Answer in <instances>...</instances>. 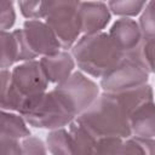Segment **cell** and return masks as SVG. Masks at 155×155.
<instances>
[{"mask_svg": "<svg viewBox=\"0 0 155 155\" xmlns=\"http://www.w3.org/2000/svg\"><path fill=\"white\" fill-rule=\"evenodd\" d=\"M76 119L80 120L98 139L132 137L130 111L121 102L117 93L102 92L97 101Z\"/></svg>", "mask_w": 155, "mask_h": 155, "instance_id": "cell-1", "label": "cell"}, {"mask_svg": "<svg viewBox=\"0 0 155 155\" xmlns=\"http://www.w3.org/2000/svg\"><path fill=\"white\" fill-rule=\"evenodd\" d=\"M70 53L80 71L97 79H102L125 57L105 31L82 35Z\"/></svg>", "mask_w": 155, "mask_h": 155, "instance_id": "cell-2", "label": "cell"}, {"mask_svg": "<svg viewBox=\"0 0 155 155\" xmlns=\"http://www.w3.org/2000/svg\"><path fill=\"white\" fill-rule=\"evenodd\" d=\"M19 114L29 126L48 131L68 127L76 119L53 88L27 99Z\"/></svg>", "mask_w": 155, "mask_h": 155, "instance_id": "cell-3", "label": "cell"}, {"mask_svg": "<svg viewBox=\"0 0 155 155\" xmlns=\"http://www.w3.org/2000/svg\"><path fill=\"white\" fill-rule=\"evenodd\" d=\"M80 1L57 0L45 1L44 21L56 34L64 51L73 48L82 34L79 15Z\"/></svg>", "mask_w": 155, "mask_h": 155, "instance_id": "cell-4", "label": "cell"}, {"mask_svg": "<svg viewBox=\"0 0 155 155\" xmlns=\"http://www.w3.org/2000/svg\"><path fill=\"white\" fill-rule=\"evenodd\" d=\"M138 48L126 53L119 64L99 79V87L103 92L117 93L148 84L150 73L145 67Z\"/></svg>", "mask_w": 155, "mask_h": 155, "instance_id": "cell-5", "label": "cell"}, {"mask_svg": "<svg viewBox=\"0 0 155 155\" xmlns=\"http://www.w3.org/2000/svg\"><path fill=\"white\" fill-rule=\"evenodd\" d=\"M53 90L75 117L86 111L102 93L99 85L80 70H75L65 81L56 85Z\"/></svg>", "mask_w": 155, "mask_h": 155, "instance_id": "cell-6", "label": "cell"}, {"mask_svg": "<svg viewBox=\"0 0 155 155\" xmlns=\"http://www.w3.org/2000/svg\"><path fill=\"white\" fill-rule=\"evenodd\" d=\"M48 80L40 65L39 59L16 64L11 69V86L24 99L45 93Z\"/></svg>", "mask_w": 155, "mask_h": 155, "instance_id": "cell-7", "label": "cell"}, {"mask_svg": "<svg viewBox=\"0 0 155 155\" xmlns=\"http://www.w3.org/2000/svg\"><path fill=\"white\" fill-rule=\"evenodd\" d=\"M21 29L25 46L35 58L52 56L63 50L56 34L45 21L28 19Z\"/></svg>", "mask_w": 155, "mask_h": 155, "instance_id": "cell-8", "label": "cell"}, {"mask_svg": "<svg viewBox=\"0 0 155 155\" xmlns=\"http://www.w3.org/2000/svg\"><path fill=\"white\" fill-rule=\"evenodd\" d=\"M93 155H155V139L130 138H101Z\"/></svg>", "mask_w": 155, "mask_h": 155, "instance_id": "cell-9", "label": "cell"}, {"mask_svg": "<svg viewBox=\"0 0 155 155\" xmlns=\"http://www.w3.org/2000/svg\"><path fill=\"white\" fill-rule=\"evenodd\" d=\"M1 69H10L16 63H23L28 61H35L36 58L25 46L23 40L22 29H15L12 31H1Z\"/></svg>", "mask_w": 155, "mask_h": 155, "instance_id": "cell-10", "label": "cell"}, {"mask_svg": "<svg viewBox=\"0 0 155 155\" xmlns=\"http://www.w3.org/2000/svg\"><path fill=\"white\" fill-rule=\"evenodd\" d=\"M108 34L125 54L137 50L144 40L138 22L132 18L116 19L111 24Z\"/></svg>", "mask_w": 155, "mask_h": 155, "instance_id": "cell-11", "label": "cell"}, {"mask_svg": "<svg viewBox=\"0 0 155 155\" xmlns=\"http://www.w3.org/2000/svg\"><path fill=\"white\" fill-rule=\"evenodd\" d=\"M79 15L81 19L82 35L97 34L109 24L111 12L103 1H80Z\"/></svg>", "mask_w": 155, "mask_h": 155, "instance_id": "cell-12", "label": "cell"}, {"mask_svg": "<svg viewBox=\"0 0 155 155\" xmlns=\"http://www.w3.org/2000/svg\"><path fill=\"white\" fill-rule=\"evenodd\" d=\"M39 62L48 82L56 85L65 81L75 71L76 67L73 54L64 50L52 56L41 57Z\"/></svg>", "mask_w": 155, "mask_h": 155, "instance_id": "cell-13", "label": "cell"}, {"mask_svg": "<svg viewBox=\"0 0 155 155\" xmlns=\"http://www.w3.org/2000/svg\"><path fill=\"white\" fill-rule=\"evenodd\" d=\"M130 127L133 137L155 139V102H147L130 115Z\"/></svg>", "mask_w": 155, "mask_h": 155, "instance_id": "cell-14", "label": "cell"}, {"mask_svg": "<svg viewBox=\"0 0 155 155\" xmlns=\"http://www.w3.org/2000/svg\"><path fill=\"white\" fill-rule=\"evenodd\" d=\"M75 155H93L98 143V138L78 119L68 125Z\"/></svg>", "mask_w": 155, "mask_h": 155, "instance_id": "cell-15", "label": "cell"}, {"mask_svg": "<svg viewBox=\"0 0 155 155\" xmlns=\"http://www.w3.org/2000/svg\"><path fill=\"white\" fill-rule=\"evenodd\" d=\"M30 136L31 133L28 127V122L21 114L1 110L0 138L23 140Z\"/></svg>", "mask_w": 155, "mask_h": 155, "instance_id": "cell-16", "label": "cell"}, {"mask_svg": "<svg viewBox=\"0 0 155 155\" xmlns=\"http://www.w3.org/2000/svg\"><path fill=\"white\" fill-rule=\"evenodd\" d=\"M45 142L50 155H75L73 140L67 127L50 131Z\"/></svg>", "mask_w": 155, "mask_h": 155, "instance_id": "cell-17", "label": "cell"}, {"mask_svg": "<svg viewBox=\"0 0 155 155\" xmlns=\"http://www.w3.org/2000/svg\"><path fill=\"white\" fill-rule=\"evenodd\" d=\"M110 12L115 16H119L120 18H131L136 17L142 13L144 10L147 1H139V0H114L107 2Z\"/></svg>", "mask_w": 155, "mask_h": 155, "instance_id": "cell-18", "label": "cell"}, {"mask_svg": "<svg viewBox=\"0 0 155 155\" xmlns=\"http://www.w3.org/2000/svg\"><path fill=\"white\" fill-rule=\"evenodd\" d=\"M138 24L144 38H155V1L147 2L139 15Z\"/></svg>", "mask_w": 155, "mask_h": 155, "instance_id": "cell-19", "label": "cell"}, {"mask_svg": "<svg viewBox=\"0 0 155 155\" xmlns=\"http://www.w3.org/2000/svg\"><path fill=\"white\" fill-rule=\"evenodd\" d=\"M17 6L27 21L45 18V1H18Z\"/></svg>", "mask_w": 155, "mask_h": 155, "instance_id": "cell-20", "label": "cell"}, {"mask_svg": "<svg viewBox=\"0 0 155 155\" xmlns=\"http://www.w3.org/2000/svg\"><path fill=\"white\" fill-rule=\"evenodd\" d=\"M138 50L149 73L155 74V38H144Z\"/></svg>", "mask_w": 155, "mask_h": 155, "instance_id": "cell-21", "label": "cell"}, {"mask_svg": "<svg viewBox=\"0 0 155 155\" xmlns=\"http://www.w3.org/2000/svg\"><path fill=\"white\" fill-rule=\"evenodd\" d=\"M16 22L15 2L2 0L0 2V29L1 31H10Z\"/></svg>", "mask_w": 155, "mask_h": 155, "instance_id": "cell-22", "label": "cell"}, {"mask_svg": "<svg viewBox=\"0 0 155 155\" xmlns=\"http://www.w3.org/2000/svg\"><path fill=\"white\" fill-rule=\"evenodd\" d=\"M23 155H50L46 142L40 139L39 137L30 136L21 140Z\"/></svg>", "mask_w": 155, "mask_h": 155, "instance_id": "cell-23", "label": "cell"}, {"mask_svg": "<svg viewBox=\"0 0 155 155\" xmlns=\"http://www.w3.org/2000/svg\"><path fill=\"white\" fill-rule=\"evenodd\" d=\"M0 155H23L21 140L0 138Z\"/></svg>", "mask_w": 155, "mask_h": 155, "instance_id": "cell-24", "label": "cell"}]
</instances>
